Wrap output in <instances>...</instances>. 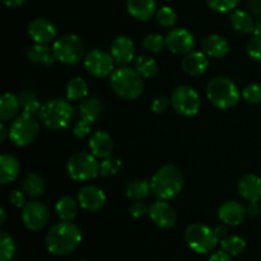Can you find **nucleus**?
Returning <instances> with one entry per match:
<instances>
[{
  "instance_id": "obj_1",
  "label": "nucleus",
  "mask_w": 261,
  "mask_h": 261,
  "mask_svg": "<svg viewBox=\"0 0 261 261\" xmlns=\"http://www.w3.org/2000/svg\"><path fill=\"white\" fill-rule=\"evenodd\" d=\"M46 247L56 256H65L75 251L82 242V232L71 221H61L54 224L46 234Z\"/></svg>"
},
{
  "instance_id": "obj_2",
  "label": "nucleus",
  "mask_w": 261,
  "mask_h": 261,
  "mask_svg": "<svg viewBox=\"0 0 261 261\" xmlns=\"http://www.w3.org/2000/svg\"><path fill=\"white\" fill-rule=\"evenodd\" d=\"M153 195L161 200L176 198L184 188V176L176 166L166 165L154 173L150 180Z\"/></svg>"
},
{
  "instance_id": "obj_3",
  "label": "nucleus",
  "mask_w": 261,
  "mask_h": 261,
  "mask_svg": "<svg viewBox=\"0 0 261 261\" xmlns=\"http://www.w3.org/2000/svg\"><path fill=\"white\" fill-rule=\"evenodd\" d=\"M74 117V109L68 101L54 98L45 102L38 111V119L46 127L53 130L65 129Z\"/></svg>"
},
{
  "instance_id": "obj_4",
  "label": "nucleus",
  "mask_w": 261,
  "mask_h": 261,
  "mask_svg": "<svg viewBox=\"0 0 261 261\" xmlns=\"http://www.w3.org/2000/svg\"><path fill=\"white\" fill-rule=\"evenodd\" d=\"M112 89L119 97L125 99H137L144 89L142 75L135 69L121 66L112 73L110 78Z\"/></svg>"
},
{
  "instance_id": "obj_5",
  "label": "nucleus",
  "mask_w": 261,
  "mask_h": 261,
  "mask_svg": "<svg viewBox=\"0 0 261 261\" xmlns=\"http://www.w3.org/2000/svg\"><path fill=\"white\" fill-rule=\"evenodd\" d=\"M206 94L212 103L221 110H228L236 106L240 101L239 88L227 76H217L209 82L206 87Z\"/></svg>"
},
{
  "instance_id": "obj_6",
  "label": "nucleus",
  "mask_w": 261,
  "mask_h": 261,
  "mask_svg": "<svg viewBox=\"0 0 261 261\" xmlns=\"http://www.w3.org/2000/svg\"><path fill=\"white\" fill-rule=\"evenodd\" d=\"M69 176L75 181H89L101 173V163L92 153L79 152L71 155L66 163Z\"/></svg>"
},
{
  "instance_id": "obj_7",
  "label": "nucleus",
  "mask_w": 261,
  "mask_h": 261,
  "mask_svg": "<svg viewBox=\"0 0 261 261\" xmlns=\"http://www.w3.org/2000/svg\"><path fill=\"white\" fill-rule=\"evenodd\" d=\"M185 241L198 254H209L218 245L219 239L214 229L200 223H194L186 228Z\"/></svg>"
},
{
  "instance_id": "obj_8",
  "label": "nucleus",
  "mask_w": 261,
  "mask_h": 261,
  "mask_svg": "<svg viewBox=\"0 0 261 261\" xmlns=\"http://www.w3.org/2000/svg\"><path fill=\"white\" fill-rule=\"evenodd\" d=\"M56 60L66 65L78 64L84 56V43L75 35H64L56 38L53 45Z\"/></svg>"
},
{
  "instance_id": "obj_9",
  "label": "nucleus",
  "mask_w": 261,
  "mask_h": 261,
  "mask_svg": "<svg viewBox=\"0 0 261 261\" xmlns=\"http://www.w3.org/2000/svg\"><path fill=\"white\" fill-rule=\"evenodd\" d=\"M40 133V124L35 116L23 112L12 122L9 137L12 142L18 147H25L36 140Z\"/></svg>"
},
{
  "instance_id": "obj_10",
  "label": "nucleus",
  "mask_w": 261,
  "mask_h": 261,
  "mask_svg": "<svg viewBox=\"0 0 261 261\" xmlns=\"http://www.w3.org/2000/svg\"><path fill=\"white\" fill-rule=\"evenodd\" d=\"M171 105L182 116H194L200 110V96L189 86H178L171 96Z\"/></svg>"
},
{
  "instance_id": "obj_11",
  "label": "nucleus",
  "mask_w": 261,
  "mask_h": 261,
  "mask_svg": "<svg viewBox=\"0 0 261 261\" xmlns=\"http://www.w3.org/2000/svg\"><path fill=\"white\" fill-rule=\"evenodd\" d=\"M114 61L115 59L111 54L101 48H94L84 58V66L92 76L101 79L106 78L114 71Z\"/></svg>"
},
{
  "instance_id": "obj_12",
  "label": "nucleus",
  "mask_w": 261,
  "mask_h": 261,
  "mask_svg": "<svg viewBox=\"0 0 261 261\" xmlns=\"http://www.w3.org/2000/svg\"><path fill=\"white\" fill-rule=\"evenodd\" d=\"M50 213L47 206L38 200H32L25 203L22 211V221L25 228L30 231H40L47 224Z\"/></svg>"
},
{
  "instance_id": "obj_13",
  "label": "nucleus",
  "mask_w": 261,
  "mask_h": 261,
  "mask_svg": "<svg viewBox=\"0 0 261 261\" xmlns=\"http://www.w3.org/2000/svg\"><path fill=\"white\" fill-rule=\"evenodd\" d=\"M166 46L175 55H185L193 51L195 38L190 31L185 28H175L166 36Z\"/></svg>"
},
{
  "instance_id": "obj_14",
  "label": "nucleus",
  "mask_w": 261,
  "mask_h": 261,
  "mask_svg": "<svg viewBox=\"0 0 261 261\" xmlns=\"http://www.w3.org/2000/svg\"><path fill=\"white\" fill-rule=\"evenodd\" d=\"M148 216L153 221V223L160 228L168 229L173 227L177 221V213L171 204L166 200H157L149 205Z\"/></svg>"
},
{
  "instance_id": "obj_15",
  "label": "nucleus",
  "mask_w": 261,
  "mask_h": 261,
  "mask_svg": "<svg viewBox=\"0 0 261 261\" xmlns=\"http://www.w3.org/2000/svg\"><path fill=\"white\" fill-rule=\"evenodd\" d=\"M78 203L84 211L97 212L103 208L106 203V195L103 190L97 186H84L78 193Z\"/></svg>"
},
{
  "instance_id": "obj_16",
  "label": "nucleus",
  "mask_w": 261,
  "mask_h": 261,
  "mask_svg": "<svg viewBox=\"0 0 261 261\" xmlns=\"http://www.w3.org/2000/svg\"><path fill=\"white\" fill-rule=\"evenodd\" d=\"M28 35L36 43L51 42L56 38V27L45 18H36L28 25Z\"/></svg>"
},
{
  "instance_id": "obj_17",
  "label": "nucleus",
  "mask_w": 261,
  "mask_h": 261,
  "mask_svg": "<svg viewBox=\"0 0 261 261\" xmlns=\"http://www.w3.org/2000/svg\"><path fill=\"white\" fill-rule=\"evenodd\" d=\"M246 214L245 206L234 200L226 201L218 209L219 219L227 226H239L240 223H242Z\"/></svg>"
},
{
  "instance_id": "obj_18",
  "label": "nucleus",
  "mask_w": 261,
  "mask_h": 261,
  "mask_svg": "<svg viewBox=\"0 0 261 261\" xmlns=\"http://www.w3.org/2000/svg\"><path fill=\"white\" fill-rule=\"evenodd\" d=\"M111 55L119 64L132 63L135 56V45L127 36L115 38L111 45Z\"/></svg>"
},
{
  "instance_id": "obj_19",
  "label": "nucleus",
  "mask_w": 261,
  "mask_h": 261,
  "mask_svg": "<svg viewBox=\"0 0 261 261\" xmlns=\"http://www.w3.org/2000/svg\"><path fill=\"white\" fill-rule=\"evenodd\" d=\"M89 149L92 154L96 155L97 158L110 157L114 150V140L111 135L102 130L96 132L89 139Z\"/></svg>"
},
{
  "instance_id": "obj_20",
  "label": "nucleus",
  "mask_w": 261,
  "mask_h": 261,
  "mask_svg": "<svg viewBox=\"0 0 261 261\" xmlns=\"http://www.w3.org/2000/svg\"><path fill=\"white\" fill-rule=\"evenodd\" d=\"M181 66H182V70L189 75H201L205 73L209 66L208 56L200 51H191L186 54Z\"/></svg>"
},
{
  "instance_id": "obj_21",
  "label": "nucleus",
  "mask_w": 261,
  "mask_h": 261,
  "mask_svg": "<svg viewBox=\"0 0 261 261\" xmlns=\"http://www.w3.org/2000/svg\"><path fill=\"white\" fill-rule=\"evenodd\" d=\"M129 14L138 20H149L157 13L155 0H126Z\"/></svg>"
},
{
  "instance_id": "obj_22",
  "label": "nucleus",
  "mask_w": 261,
  "mask_h": 261,
  "mask_svg": "<svg viewBox=\"0 0 261 261\" xmlns=\"http://www.w3.org/2000/svg\"><path fill=\"white\" fill-rule=\"evenodd\" d=\"M239 191L242 198L246 200H261V178L252 173L242 176L239 181Z\"/></svg>"
},
{
  "instance_id": "obj_23",
  "label": "nucleus",
  "mask_w": 261,
  "mask_h": 261,
  "mask_svg": "<svg viewBox=\"0 0 261 261\" xmlns=\"http://www.w3.org/2000/svg\"><path fill=\"white\" fill-rule=\"evenodd\" d=\"M203 53L209 58L221 59L228 54L229 46L226 38L219 35H209L203 40Z\"/></svg>"
},
{
  "instance_id": "obj_24",
  "label": "nucleus",
  "mask_w": 261,
  "mask_h": 261,
  "mask_svg": "<svg viewBox=\"0 0 261 261\" xmlns=\"http://www.w3.org/2000/svg\"><path fill=\"white\" fill-rule=\"evenodd\" d=\"M20 172V163L14 155H0V182L9 184L18 177Z\"/></svg>"
},
{
  "instance_id": "obj_25",
  "label": "nucleus",
  "mask_w": 261,
  "mask_h": 261,
  "mask_svg": "<svg viewBox=\"0 0 261 261\" xmlns=\"http://www.w3.org/2000/svg\"><path fill=\"white\" fill-rule=\"evenodd\" d=\"M25 56L32 63L42 64V65H53L56 61V56L53 48L43 43H36V45L30 46L27 48Z\"/></svg>"
},
{
  "instance_id": "obj_26",
  "label": "nucleus",
  "mask_w": 261,
  "mask_h": 261,
  "mask_svg": "<svg viewBox=\"0 0 261 261\" xmlns=\"http://www.w3.org/2000/svg\"><path fill=\"white\" fill-rule=\"evenodd\" d=\"M79 111H81L82 119L93 124L101 117L103 112V105L97 97H89L82 101V103L79 105Z\"/></svg>"
},
{
  "instance_id": "obj_27",
  "label": "nucleus",
  "mask_w": 261,
  "mask_h": 261,
  "mask_svg": "<svg viewBox=\"0 0 261 261\" xmlns=\"http://www.w3.org/2000/svg\"><path fill=\"white\" fill-rule=\"evenodd\" d=\"M125 193L132 200H144L152 193V185L148 180H130L125 189Z\"/></svg>"
},
{
  "instance_id": "obj_28",
  "label": "nucleus",
  "mask_w": 261,
  "mask_h": 261,
  "mask_svg": "<svg viewBox=\"0 0 261 261\" xmlns=\"http://www.w3.org/2000/svg\"><path fill=\"white\" fill-rule=\"evenodd\" d=\"M20 109V102L18 96L13 93L3 94L0 98V119L3 121L12 120Z\"/></svg>"
},
{
  "instance_id": "obj_29",
  "label": "nucleus",
  "mask_w": 261,
  "mask_h": 261,
  "mask_svg": "<svg viewBox=\"0 0 261 261\" xmlns=\"http://www.w3.org/2000/svg\"><path fill=\"white\" fill-rule=\"evenodd\" d=\"M231 24L237 32L240 33H251L254 32L255 22L254 18L250 13L245 10H233L231 15Z\"/></svg>"
},
{
  "instance_id": "obj_30",
  "label": "nucleus",
  "mask_w": 261,
  "mask_h": 261,
  "mask_svg": "<svg viewBox=\"0 0 261 261\" xmlns=\"http://www.w3.org/2000/svg\"><path fill=\"white\" fill-rule=\"evenodd\" d=\"M22 189L23 193L30 198H38L42 195L43 190H45V181L37 173H30L23 180Z\"/></svg>"
},
{
  "instance_id": "obj_31",
  "label": "nucleus",
  "mask_w": 261,
  "mask_h": 261,
  "mask_svg": "<svg viewBox=\"0 0 261 261\" xmlns=\"http://www.w3.org/2000/svg\"><path fill=\"white\" fill-rule=\"evenodd\" d=\"M56 213L61 221H73L78 213V204L71 196H63L56 203Z\"/></svg>"
},
{
  "instance_id": "obj_32",
  "label": "nucleus",
  "mask_w": 261,
  "mask_h": 261,
  "mask_svg": "<svg viewBox=\"0 0 261 261\" xmlns=\"http://www.w3.org/2000/svg\"><path fill=\"white\" fill-rule=\"evenodd\" d=\"M18 98H19L20 102V109H22L23 112H25V114H38L41 106H42V105L40 103V101H38L36 93L31 88L22 89V91L19 92V94H18Z\"/></svg>"
},
{
  "instance_id": "obj_33",
  "label": "nucleus",
  "mask_w": 261,
  "mask_h": 261,
  "mask_svg": "<svg viewBox=\"0 0 261 261\" xmlns=\"http://www.w3.org/2000/svg\"><path fill=\"white\" fill-rule=\"evenodd\" d=\"M88 94V86L86 81L79 76L73 78L66 86V98L69 101H81L84 99Z\"/></svg>"
},
{
  "instance_id": "obj_34",
  "label": "nucleus",
  "mask_w": 261,
  "mask_h": 261,
  "mask_svg": "<svg viewBox=\"0 0 261 261\" xmlns=\"http://www.w3.org/2000/svg\"><path fill=\"white\" fill-rule=\"evenodd\" d=\"M134 69L144 78H150L158 71V65L150 56L142 55L134 61Z\"/></svg>"
},
{
  "instance_id": "obj_35",
  "label": "nucleus",
  "mask_w": 261,
  "mask_h": 261,
  "mask_svg": "<svg viewBox=\"0 0 261 261\" xmlns=\"http://www.w3.org/2000/svg\"><path fill=\"white\" fill-rule=\"evenodd\" d=\"M17 251L14 240L5 231L0 232V261H10Z\"/></svg>"
},
{
  "instance_id": "obj_36",
  "label": "nucleus",
  "mask_w": 261,
  "mask_h": 261,
  "mask_svg": "<svg viewBox=\"0 0 261 261\" xmlns=\"http://www.w3.org/2000/svg\"><path fill=\"white\" fill-rule=\"evenodd\" d=\"M221 246L231 256H239L246 249V242L239 236H227L226 239L221 240Z\"/></svg>"
},
{
  "instance_id": "obj_37",
  "label": "nucleus",
  "mask_w": 261,
  "mask_h": 261,
  "mask_svg": "<svg viewBox=\"0 0 261 261\" xmlns=\"http://www.w3.org/2000/svg\"><path fill=\"white\" fill-rule=\"evenodd\" d=\"M155 18H157L158 23H160L162 27H173L176 24V20H177V14H176L175 10L170 7H162L161 9L157 10L155 13Z\"/></svg>"
},
{
  "instance_id": "obj_38",
  "label": "nucleus",
  "mask_w": 261,
  "mask_h": 261,
  "mask_svg": "<svg viewBox=\"0 0 261 261\" xmlns=\"http://www.w3.org/2000/svg\"><path fill=\"white\" fill-rule=\"evenodd\" d=\"M166 46V38L158 33H150L143 40V47L149 53H160Z\"/></svg>"
},
{
  "instance_id": "obj_39",
  "label": "nucleus",
  "mask_w": 261,
  "mask_h": 261,
  "mask_svg": "<svg viewBox=\"0 0 261 261\" xmlns=\"http://www.w3.org/2000/svg\"><path fill=\"white\" fill-rule=\"evenodd\" d=\"M121 168V161L117 157H107L103 158V161L101 162V175L105 177H109V176L116 175L117 172Z\"/></svg>"
},
{
  "instance_id": "obj_40",
  "label": "nucleus",
  "mask_w": 261,
  "mask_h": 261,
  "mask_svg": "<svg viewBox=\"0 0 261 261\" xmlns=\"http://www.w3.org/2000/svg\"><path fill=\"white\" fill-rule=\"evenodd\" d=\"M240 0H206V4L212 10L218 13H227L234 10Z\"/></svg>"
},
{
  "instance_id": "obj_41",
  "label": "nucleus",
  "mask_w": 261,
  "mask_h": 261,
  "mask_svg": "<svg viewBox=\"0 0 261 261\" xmlns=\"http://www.w3.org/2000/svg\"><path fill=\"white\" fill-rule=\"evenodd\" d=\"M242 97L245 101L251 105H257L261 102V86L259 84H250L242 91Z\"/></svg>"
},
{
  "instance_id": "obj_42",
  "label": "nucleus",
  "mask_w": 261,
  "mask_h": 261,
  "mask_svg": "<svg viewBox=\"0 0 261 261\" xmlns=\"http://www.w3.org/2000/svg\"><path fill=\"white\" fill-rule=\"evenodd\" d=\"M246 53L251 59L261 61V37L254 36L246 43Z\"/></svg>"
},
{
  "instance_id": "obj_43",
  "label": "nucleus",
  "mask_w": 261,
  "mask_h": 261,
  "mask_svg": "<svg viewBox=\"0 0 261 261\" xmlns=\"http://www.w3.org/2000/svg\"><path fill=\"white\" fill-rule=\"evenodd\" d=\"M89 133H91V122L84 119H81V121L76 122L73 130L74 137L78 138V139H84V138L88 137Z\"/></svg>"
},
{
  "instance_id": "obj_44",
  "label": "nucleus",
  "mask_w": 261,
  "mask_h": 261,
  "mask_svg": "<svg viewBox=\"0 0 261 261\" xmlns=\"http://www.w3.org/2000/svg\"><path fill=\"white\" fill-rule=\"evenodd\" d=\"M129 212L130 214H132V217H134V218H142V217L147 216L148 212H149V206L145 205L144 203H142V201H135V203H133L132 205H130L129 208Z\"/></svg>"
},
{
  "instance_id": "obj_45",
  "label": "nucleus",
  "mask_w": 261,
  "mask_h": 261,
  "mask_svg": "<svg viewBox=\"0 0 261 261\" xmlns=\"http://www.w3.org/2000/svg\"><path fill=\"white\" fill-rule=\"evenodd\" d=\"M170 99L167 97H157L154 101L152 102V110L155 114H161V112H165L166 110L170 106Z\"/></svg>"
},
{
  "instance_id": "obj_46",
  "label": "nucleus",
  "mask_w": 261,
  "mask_h": 261,
  "mask_svg": "<svg viewBox=\"0 0 261 261\" xmlns=\"http://www.w3.org/2000/svg\"><path fill=\"white\" fill-rule=\"evenodd\" d=\"M9 200L15 208H23L25 205V194L19 190L12 191L9 195Z\"/></svg>"
},
{
  "instance_id": "obj_47",
  "label": "nucleus",
  "mask_w": 261,
  "mask_h": 261,
  "mask_svg": "<svg viewBox=\"0 0 261 261\" xmlns=\"http://www.w3.org/2000/svg\"><path fill=\"white\" fill-rule=\"evenodd\" d=\"M261 212V206L257 204V201H250V204L246 208V213L249 214L250 217H257Z\"/></svg>"
},
{
  "instance_id": "obj_48",
  "label": "nucleus",
  "mask_w": 261,
  "mask_h": 261,
  "mask_svg": "<svg viewBox=\"0 0 261 261\" xmlns=\"http://www.w3.org/2000/svg\"><path fill=\"white\" fill-rule=\"evenodd\" d=\"M209 261H232L231 259V255L227 254L224 250H222V251H216L213 255L211 256V259Z\"/></svg>"
},
{
  "instance_id": "obj_49",
  "label": "nucleus",
  "mask_w": 261,
  "mask_h": 261,
  "mask_svg": "<svg viewBox=\"0 0 261 261\" xmlns=\"http://www.w3.org/2000/svg\"><path fill=\"white\" fill-rule=\"evenodd\" d=\"M249 8L252 14L261 17V0H249Z\"/></svg>"
},
{
  "instance_id": "obj_50",
  "label": "nucleus",
  "mask_w": 261,
  "mask_h": 261,
  "mask_svg": "<svg viewBox=\"0 0 261 261\" xmlns=\"http://www.w3.org/2000/svg\"><path fill=\"white\" fill-rule=\"evenodd\" d=\"M214 232H216V234L218 236L219 240H223L226 239L227 234H228V228H227V224H221V226H217L216 228H214Z\"/></svg>"
},
{
  "instance_id": "obj_51",
  "label": "nucleus",
  "mask_w": 261,
  "mask_h": 261,
  "mask_svg": "<svg viewBox=\"0 0 261 261\" xmlns=\"http://www.w3.org/2000/svg\"><path fill=\"white\" fill-rule=\"evenodd\" d=\"M4 3V5H7L8 8H17L20 7L22 4H24L25 0H2Z\"/></svg>"
},
{
  "instance_id": "obj_52",
  "label": "nucleus",
  "mask_w": 261,
  "mask_h": 261,
  "mask_svg": "<svg viewBox=\"0 0 261 261\" xmlns=\"http://www.w3.org/2000/svg\"><path fill=\"white\" fill-rule=\"evenodd\" d=\"M7 135H8V132H7V127H5V125L0 124V142L4 143L5 139H7Z\"/></svg>"
},
{
  "instance_id": "obj_53",
  "label": "nucleus",
  "mask_w": 261,
  "mask_h": 261,
  "mask_svg": "<svg viewBox=\"0 0 261 261\" xmlns=\"http://www.w3.org/2000/svg\"><path fill=\"white\" fill-rule=\"evenodd\" d=\"M252 33H254L255 36H257V37H261V19H259L256 23H255V28Z\"/></svg>"
},
{
  "instance_id": "obj_54",
  "label": "nucleus",
  "mask_w": 261,
  "mask_h": 261,
  "mask_svg": "<svg viewBox=\"0 0 261 261\" xmlns=\"http://www.w3.org/2000/svg\"><path fill=\"white\" fill-rule=\"evenodd\" d=\"M0 216H2V219H0V223L3 224L5 222V219H7V214H5L4 209H2V211H0Z\"/></svg>"
},
{
  "instance_id": "obj_55",
  "label": "nucleus",
  "mask_w": 261,
  "mask_h": 261,
  "mask_svg": "<svg viewBox=\"0 0 261 261\" xmlns=\"http://www.w3.org/2000/svg\"><path fill=\"white\" fill-rule=\"evenodd\" d=\"M78 261H86V260H78Z\"/></svg>"
}]
</instances>
